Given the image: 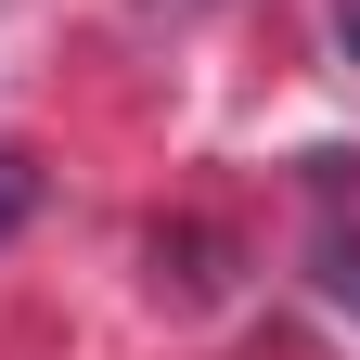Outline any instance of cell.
Returning <instances> with one entry per match:
<instances>
[{
    "instance_id": "6da1fadb",
    "label": "cell",
    "mask_w": 360,
    "mask_h": 360,
    "mask_svg": "<svg viewBox=\"0 0 360 360\" xmlns=\"http://www.w3.org/2000/svg\"><path fill=\"white\" fill-rule=\"evenodd\" d=\"M13 219H26V167L0 155V232H13Z\"/></svg>"
},
{
    "instance_id": "7a4b0ae2",
    "label": "cell",
    "mask_w": 360,
    "mask_h": 360,
    "mask_svg": "<svg viewBox=\"0 0 360 360\" xmlns=\"http://www.w3.org/2000/svg\"><path fill=\"white\" fill-rule=\"evenodd\" d=\"M335 26H347V52H360V0H347V13H335Z\"/></svg>"
}]
</instances>
